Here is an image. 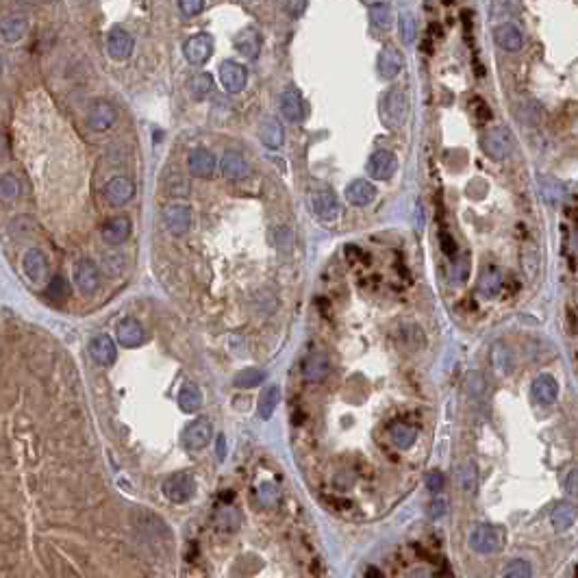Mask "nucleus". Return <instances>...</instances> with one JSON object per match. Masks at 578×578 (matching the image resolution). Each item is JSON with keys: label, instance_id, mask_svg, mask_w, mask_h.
I'll use <instances>...</instances> for the list:
<instances>
[{"label": "nucleus", "instance_id": "nucleus-1", "mask_svg": "<svg viewBox=\"0 0 578 578\" xmlns=\"http://www.w3.org/2000/svg\"><path fill=\"white\" fill-rule=\"evenodd\" d=\"M513 133L507 128V126H495L491 130H487L485 137H483V151L495 159V161H504L511 153H513Z\"/></svg>", "mask_w": 578, "mask_h": 578}, {"label": "nucleus", "instance_id": "nucleus-2", "mask_svg": "<svg viewBox=\"0 0 578 578\" xmlns=\"http://www.w3.org/2000/svg\"><path fill=\"white\" fill-rule=\"evenodd\" d=\"M407 111H409V98L402 90H391V92L385 94L381 115H383V122L387 126H391V128L402 126V122L407 118Z\"/></svg>", "mask_w": 578, "mask_h": 578}, {"label": "nucleus", "instance_id": "nucleus-3", "mask_svg": "<svg viewBox=\"0 0 578 578\" xmlns=\"http://www.w3.org/2000/svg\"><path fill=\"white\" fill-rule=\"evenodd\" d=\"M163 493H165V498H168L170 502H176V504H183L187 500L194 498V493H196V481H194V476L192 474H174L170 478H165L163 485H161Z\"/></svg>", "mask_w": 578, "mask_h": 578}, {"label": "nucleus", "instance_id": "nucleus-4", "mask_svg": "<svg viewBox=\"0 0 578 578\" xmlns=\"http://www.w3.org/2000/svg\"><path fill=\"white\" fill-rule=\"evenodd\" d=\"M309 203L311 209L316 213V218L322 222H333L339 216V203L335 194L330 189H318V192H311L309 196Z\"/></svg>", "mask_w": 578, "mask_h": 578}, {"label": "nucleus", "instance_id": "nucleus-5", "mask_svg": "<svg viewBox=\"0 0 578 578\" xmlns=\"http://www.w3.org/2000/svg\"><path fill=\"white\" fill-rule=\"evenodd\" d=\"M163 224L174 235H185L192 228V209L187 205L172 203L163 209Z\"/></svg>", "mask_w": 578, "mask_h": 578}, {"label": "nucleus", "instance_id": "nucleus-6", "mask_svg": "<svg viewBox=\"0 0 578 578\" xmlns=\"http://www.w3.org/2000/svg\"><path fill=\"white\" fill-rule=\"evenodd\" d=\"M470 548L478 554H493L500 548V537L493 526L481 524L470 533Z\"/></svg>", "mask_w": 578, "mask_h": 578}, {"label": "nucleus", "instance_id": "nucleus-7", "mask_svg": "<svg viewBox=\"0 0 578 578\" xmlns=\"http://www.w3.org/2000/svg\"><path fill=\"white\" fill-rule=\"evenodd\" d=\"M133 196H135V183L128 176H113L105 187V198L113 207H124L126 203L133 201Z\"/></svg>", "mask_w": 578, "mask_h": 578}, {"label": "nucleus", "instance_id": "nucleus-8", "mask_svg": "<svg viewBox=\"0 0 578 578\" xmlns=\"http://www.w3.org/2000/svg\"><path fill=\"white\" fill-rule=\"evenodd\" d=\"M183 53H185V59L192 63V65H203L211 53H213V40L209 33H196L194 37H189L185 44H183Z\"/></svg>", "mask_w": 578, "mask_h": 578}, {"label": "nucleus", "instance_id": "nucleus-9", "mask_svg": "<svg viewBox=\"0 0 578 578\" xmlns=\"http://www.w3.org/2000/svg\"><path fill=\"white\" fill-rule=\"evenodd\" d=\"M74 285L78 287V291L83 296H92L98 285H101V272L94 266L90 259H83L76 263L74 268Z\"/></svg>", "mask_w": 578, "mask_h": 578}, {"label": "nucleus", "instance_id": "nucleus-10", "mask_svg": "<svg viewBox=\"0 0 578 578\" xmlns=\"http://www.w3.org/2000/svg\"><path fill=\"white\" fill-rule=\"evenodd\" d=\"M398 170V159L391 151H376L368 161V172L374 180H389Z\"/></svg>", "mask_w": 578, "mask_h": 578}, {"label": "nucleus", "instance_id": "nucleus-11", "mask_svg": "<svg viewBox=\"0 0 578 578\" xmlns=\"http://www.w3.org/2000/svg\"><path fill=\"white\" fill-rule=\"evenodd\" d=\"M213 437V426L209 420L201 418V420H194L185 426L183 431V443L187 445L189 450H201L211 441Z\"/></svg>", "mask_w": 578, "mask_h": 578}, {"label": "nucleus", "instance_id": "nucleus-12", "mask_svg": "<svg viewBox=\"0 0 578 578\" xmlns=\"http://www.w3.org/2000/svg\"><path fill=\"white\" fill-rule=\"evenodd\" d=\"M248 72L237 61H224L220 65V83L228 94H239L246 87Z\"/></svg>", "mask_w": 578, "mask_h": 578}, {"label": "nucleus", "instance_id": "nucleus-13", "mask_svg": "<svg viewBox=\"0 0 578 578\" xmlns=\"http://www.w3.org/2000/svg\"><path fill=\"white\" fill-rule=\"evenodd\" d=\"M115 122H118V111H115V107L107 101H96L92 107H90V113H87V124L94 128V130H109Z\"/></svg>", "mask_w": 578, "mask_h": 578}, {"label": "nucleus", "instance_id": "nucleus-14", "mask_svg": "<svg viewBox=\"0 0 578 578\" xmlns=\"http://www.w3.org/2000/svg\"><path fill=\"white\" fill-rule=\"evenodd\" d=\"M280 113L287 122L298 124L305 118V103L303 96L296 87H287L283 94H280Z\"/></svg>", "mask_w": 578, "mask_h": 578}, {"label": "nucleus", "instance_id": "nucleus-15", "mask_svg": "<svg viewBox=\"0 0 578 578\" xmlns=\"http://www.w3.org/2000/svg\"><path fill=\"white\" fill-rule=\"evenodd\" d=\"M187 168L189 174L198 178H209L216 172V157H213L207 148H194L187 157Z\"/></svg>", "mask_w": 578, "mask_h": 578}, {"label": "nucleus", "instance_id": "nucleus-16", "mask_svg": "<svg viewBox=\"0 0 578 578\" xmlns=\"http://www.w3.org/2000/svg\"><path fill=\"white\" fill-rule=\"evenodd\" d=\"M133 37H130V33H126L124 28H113L109 33V42H107V51H109V57L115 59V61H124L130 57V53H133Z\"/></svg>", "mask_w": 578, "mask_h": 578}, {"label": "nucleus", "instance_id": "nucleus-17", "mask_svg": "<svg viewBox=\"0 0 578 578\" xmlns=\"http://www.w3.org/2000/svg\"><path fill=\"white\" fill-rule=\"evenodd\" d=\"M130 230H133V224H130V220L126 216H115L105 222L103 239L111 246H120L130 237Z\"/></svg>", "mask_w": 578, "mask_h": 578}, {"label": "nucleus", "instance_id": "nucleus-18", "mask_svg": "<svg viewBox=\"0 0 578 578\" xmlns=\"http://www.w3.org/2000/svg\"><path fill=\"white\" fill-rule=\"evenodd\" d=\"M115 337H118L120 346H124V348H137L144 341V328L137 320L124 318L115 326Z\"/></svg>", "mask_w": 578, "mask_h": 578}, {"label": "nucleus", "instance_id": "nucleus-19", "mask_svg": "<svg viewBox=\"0 0 578 578\" xmlns=\"http://www.w3.org/2000/svg\"><path fill=\"white\" fill-rule=\"evenodd\" d=\"M220 170H222V176L228 180H241L250 174V165H248V161L239 153L228 151V153H224V157L220 161Z\"/></svg>", "mask_w": 578, "mask_h": 578}, {"label": "nucleus", "instance_id": "nucleus-20", "mask_svg": "<svg viewBox=\"0 0 578 578\" xmlns=\"http://www.w3.org/2000/svg\"><path fill=\"white\" fill-rule=\"evenodd\" d=\"M533 398L543 405V407H548L556 400V396H559V383H556V378L550 376V374H539L535 381H533Z\"/></svg>", "mask_w": 578, "mask_h": 578}, {"label": "nucleus", "instance_id": "nucleus-21", "mask_svg": "<svg viewBox=\"0 0 578 578\" xmlns=\"http://www.w3.org/2000/svg\"><path fill=\"white\" fill-rule=\"evenodd\" d=\"M90 355L98 366H111L118 357V350H115V343L109 335H98L90 343Z\"/></svg>", "mask_w": 578, "mask_h": 578}, {"label": "nucleus", "instance_id": "nucleus-22", "mask_svg": "<svg viewBox=\"0 0 578 578\" xmlns=\"http://www.w3.org/2000/svg\"><path fill=\"white\" fill-rule=\"evenodd\" d=\"M328 370H330V363H328V357L324 352H311L303 363V374L311 383L324 381V378L328 376Z\"/></svg>", "mask_w": 578, "mask_h": 578}, {"label": "nucleus", "instance_id": "nucleus-23", "mask_svg": "<svg viewBox=\"0 0 578 578\" xmlns=\"http://www.w3.org/2000/svg\"><path fill=\"white\" fill-rule=\"evenodd\" d=\"M374 198H376V189L372 183H368V180L357 178L346 187V201L355 207H366V205L374 203Z\"/></svg>", "mask_w": 578, "mask_h": 578}, {"label": "nucleus", "instance_id": "nucleus-24", "mask_svg": "<svg viewBox=\"0 0 578 578\" xmlns=\"http://www.w3.org/2000/svg\"><path fill=\"white\" fill-rule=\"evenodd\" d=\"M402 70V55L393 46H385L378 55V72L383 78H396Z\"/></svg>", "mask_w": 578, "mask_h": 578}, {"label": "nucleus", "instance_id": "nucleus-25", "mask_svg": "<svg viewBox=\"0 0 578 578\" xmlns=\"http://www.w3.org/2000/svg\"><path fill=\"white\" fill-rule=\"evenodd\" d=\"M26 31H28V22L24 15H7V18L0 20V35L9 44L20 42L26 35Z\"/></svg>", "mask_w": 578, "mask_h": 578}, {"label": "nucleus", "instance_id": "nucleus-26", "mask_svg": "<svg viewBox=\"0 0 578 578\" xmlns=\"http://www.w3.org/2000/svg\"><path fill=\"white\" fill-rule=\"evenodd\" d=\"M454 478H457L459 489L472 495L478 487V470H476L474 461L472 459L461 461V464L457 466V470H454Z\"/></svg>", "mask_w": 578, "mask_h": 578}, {"label": "nucleus", "instance_id": "nucleus-27", "mask_svg": "<svg viewBox=\"0 0 578 578\" xmlns=\"http://www.w3.org/2000/svg\"><path fill=\"white\" fill-rule=\"evenodd\" d=\"M259 137H261V142H263V146H266V148H270V151H278V148L283 146V142H285L283 126H280V122L274 120V118H266V120L261 122Z\"/></svg>", "mask_w": 578, "mask_h": 578}, {"label": "nucleus", "instance_id": "nucleus-28", "mask_svg": "<svg viewBox=\"0 0 578 578\" xmlns=\"http://www.w3.org/2000/svg\"><path fill=\"white\" fill-rule=\"evenodd\" d=\"M493 37H495V42H498V46L504 48V51H509V53H516V51H520V48H522V33H520V28L513 26V24H509V22L495 26Z\"/></svg>", "mask_w": 578, "mask_h": 578}, {"label": "nucleus", "instance_id": "nucleus-29", "mask_svg": "<svg viewBox=\"0 0 578 578\" xmlns=\"http://www.w3.org/2000/svg\"><path fill=\"white\" fill-rule=\"evenodd\" d=\"M491 366L498 376H507L513 370V352L504 341H495L491 346Z\"/></svg>", "mask_w": 578, "mask_h": 578}, {"label": "nucleus", "instance_id": "nucleus-30", "mask_svg": "<svg viewBox=\"0 0 578 578\" xmlns=\"http://www.w3.org/2000/svg\"><path fill=\"white\" fill-rule=\"evenodd\" d=\"M22 268H24V274H26V278L31 280V283H42V278L46 276L48 263H46V257L40 250H28L22 259Z\"/></svg>", "mask_w": 578, "mask_h": 578}, {"label": "nucleus", "instance_id": "nucleus-31", "mask_svg": "<svg viewBox=\"0 0 578 578\" xmlns=\"http://www.w3.org/2000/svg\"><path fill=\"white\" fill-rule=\"evenodd\" d=\"M389 435H391V441L396 443V448L407 450V448H411L413 443H416V439H418V428L411 426V424H407V422H396V424H391V428H389Z\"/></svg>", "mask_w": 578, "mask_h": 578}, {"label": "nucleus", "instance_id": "nucleus-32", "mask_svg": "<svg viewBox=\"0 0 578 578\" xmlns=\"http://www.w3.org/2000/svg\"><path fill=\"white\" fill-rule=\"evenodd\" d=\"M235 48L246 59H255L259 55V48H261L259 33L255 28H244L239 35L235 37Z\"/></svg>", "mask_w": 578, "mask_h": 578}, {"label": "nucleus", "instance_id": "nucleus-33", "mask_svg": "<svg viewBox=\"0 0 578 578\" xmlns=\"http://www.w3.org/2000/svg\"><path fill=\"white\" fill-rule=\"evenodd\" d=\"M500 287H502L500 270L495 266H487L481 272V276H478V291H481L483 296H487V298H491V296H495L500 291Z\"/></svg>", "mask_w": 578, "mask_h": 578}, {"label": "nucleus", "instance_id": "nucleus-34", "mask_svg": "<svg viewBox=\"0 0 578 578\" xmlns=\"http://www.w3.org/2000/svg\"><path fill=\"white\" fill-rule=\"evenodd\" d=\"M576 516H578V511H576L574 504L561 502V504L554 507L552 516H550V522H552V526L556 528V531H568V528L576 522Z\"/></svg>", "mask_w": 578, "mask_h": 578}, {"label": "nucleus", "instance_id": "nucleus-35", "mask_svg": "<svg viewBox=\"0 0 578 578\" xmlns=\"http://www.w3.org/2000/svg\"><path fill=\"white\" fill-rule=\"evenodd\" d=\"M178 407L185 413H196L203 407V393L194 383H185L183 389L178 391Z\"/></svg>", "mask_w": 578, "mask_h": 578}, {"label": "nucleus", "instance_id": "nucleus-36", "mask_svg": "<svg viewBox=\"0 0 578 578\" xmlns=\"http://www.w3.org/2000/svg\"><path fill=\"white\" fill-rule=\"evenodd\" d=\"M278 402H280V389L276 385L268 387L266 391L261 393V398H259V418L261 420H270L274 416Z\"/></svg>", "mask_w": 578, "mask_h": 578}, {"label": "nucleus", "instance_id": "nucleus-37", "mask_svg": "<svg viewBox=\"0 0 578 578\" xmlns=\"http://www.w3.org/2000/svg\"><path fill=\"white\" fill-rule=\"evenodd\" d=\"M187 87H189V94L196 98V101H203V98H207L213 92V76L207 74V72L194 74L187 83Z\"/></svg>", "mask_w": 578, "mask_h": 578}, {"label": "nucleus", "instance_id": "nucleus-38", "mask_svg": "<svg viewBox=\"0 0 578 578\" xmlns=\"http://www.w3.org/2000/svg\"><path fill=\"white\" fill-rule=\"evenodd\" d=\"M370 22L376 26V28H389L393 24V18H391V7L387 3H374L370 7Z\"/></svg>", "mask_w": 578, "mask_h": 578}, {"label": "nucleus", "instance_id": "nucleus-39", "mask_svg": "<svg viewBox=\"0 0 578 578\" xmlns=\"http://www.w3.org/2000/svg\"><path fill=\"white\" fill-rule=\"evenodd\" d=\"M263 381H266V372H261L257 368H248V370H241L237 376H235V385L241 387V389H253L257 385H261Z\"/></svg>", "mask_w": 578, "mask_h": 578}, {"label": "nucleus", "instance_id": "nucleus-40", "mask_svg": "<svg viewBox=\"0 0 578 578\" xmlns=\"http://www.w3.org/2000/svg\"><path fill=\"white\" fill-rule=\"evenodd\" d=\"M20 196V180L13 174L0 176V201L3 203H13Z\"/></svg>", "mask_w": 578, "mask_h": 578}, {"label": "nucleus", "instance_id": "nucleus-41", "mask_svg": "<svg viewBox=\"0 0 578 578\" xmlns=\"http://www.w3.org/2000/svg\"><path fill=\"white\" fill-rule=\"evenodd\" d=\"M398 28H400V40L405 44H411L413 40H416V18H413V13L411 11H402L398 15Z\"/></svg>", "mask_w": 578, "mask_h": 578}, {"label": "nucleus", "instance_id": "nucleus-42", "mask_svg": "<svg viewBox=\"0 0 578 578\" xmlns=\"http://www.w3.org/2000/svg\"><path fill=\"white\" fill-rule=\"evenodd\" d=\"M466 389L468 393L472 396V398H483V396L487 393V381H485V376L481 372H472L468 378H466Z\"/></svg>", "mask_w": 578, "mask_h": 578}, {"label": "nucleus", "instance_id": "nucleus-43", "mask_svg": "<svg viewBox=\"0 0 578 578\" xmlns=\"http://www.w3.org/2000/svg\"><path fill=\"white\" fill-rule=\"evenodd\" d=\"M531 574H533V570H531V566H528V561H524V559L509 561V563L504 566V570H502V576H509V578H526Z\"/></svg>", "mask_w": 578, "mask_h": 578}, {"label": "nucleus", "instance_id": "nucleus-44", "mask_svg": "<svg viewBox=\"0 0 578 578\" xmlns=\"http://www.w3.org/2000/svg\"><path fill=\"white\" fill-rule=\"evenodd\" d=\"M48 296H51V300H63L65 296H68V283H65L63 276H55L51 280V287H48Z\"/></svg>", "mask_w": 578, "mask_h": 578}, {"label": "nucleus", "instance_id": "nucleus-45", "mask_svg": "<svg viewBox=\"0 0 578 578\" xmlns=\"http://www.w3.org/2000/svg\"><path fill=\"white\" fill-rule=\"evenodd\" d=\"M276 500H278V489L272 483H263L259 487V502L263 507H274Z\"/></svg>", "mask_w": 578, "mask_h": 578}, {"label": "nucleus", "instance_id": "nucleus-46", "mask_svg": "<svg viewBox=\"0 0 578 578\" xmlns=\"http://www.w3.org/2000/svg\"><path fill=\"white\" fill-rule=\"evenodd\" d=\"M178 7L183 11V15L194 18V15H198L205 9V0H178Z\"/></svg>", "mask_w": 578, "mask_h": 578}, {"label": "nucleus", "instance_id": "nucleus-47", "mask_svg": "<svg viewBox=\"0 0 578 578\" xmlns=\"http://www.w3.org/2000/svg\"><path fill=\"white\" fill-rule=\"evenodd\" d=\"M445 511H448V504H445V500L435 498L431 504H428V518H431V520H439V518L445 516Z\"/></svg>", "mask_w": 578, "mask_h": 578}, {"label": "nucleus", "instance_id": "nucleus-48", "mask_svg": "<svg viewBox=\"0 0 578 578\" xmlns=\"http://www.w3.org/2000/svg\"><path fill=\"white\" fill-rule=\"evenodd\" d=\"M307 3L309 0H285V9H287V13L291 15V18H300V15L305 13V9H307Z\"/></svg>", "mask_w": 578, "mask_h": 578}, {"label": "nucleus", "instance_id": "nucleus-49", "mask_svg": "<svg viewBox=\"0 0 578 578\" xmlns=\"http://www.w3.org/2000/svg\"><path fill=\"white\" fill-rule=\"evenodd\" d=\"M439 244H441V250H443L445 257H454L457 255V241L448 233H441L439 235Z\"/></svg>", "mask_w": 578, "mask_h": 578}, {"label": "nucleus", "instance_id": "nucleus-50", "mask_svg": "<svg viewBox=\"0 0 578 578\" xmlns=\"http://www.w3.org/2000/svg\"><path fill=\"white\" fill-rule=\"evenodd\" d=\"M426 487L437 493V491L443 487V474H441V472H437V470H433L431 474L426 476Z\"/></svg>", "mask_w": 578, "mask_h": 578}, {"label": "nucleus", "instance_id": "nucleus-51", "mask_svg": "<svg viewBox=\"0 0 578 578\" xmlns=\"http://www.w3.org/2000/svg\"><path fill=\"white\" fill-rule=\"evenodd\" d=\"M566 489H568L572 495H578V470H572V472L568 474Z\"/></svg>", "mask_w": 578, "mask_h": 578}, {"label": "nucleus", "instance_id": "nucleus-52", "mask_svg": "<svg viewBox=\"0 0 578 578\" xmlns=\"http://www.w3.org/2000/svg\"><path fill=\"white\" fill-rule=\"evenodd\" d=\"M224 454H226V439H224V435H220L218 437V457L224 459Z\"/></svg>", "mask_w": 578, "mask_h": 578}, {"label": "nucleus", "instance_id": "nucleus-53", "mask_svg": "<svg viewBox=\"0 0 578 578\" xmlns=\"http://www.w3.org/2000/svg\"><path fill=\"white\" fill-rule=\"evenodd\" d=\"M7 153V139H5V135L0 133V157H3Z\"/></svg>", "mask_w": 578, "mask_h": 578}, {"label": "nucleus", "instance_id": "nucleus-54", "mask_svg": "<svg viewBox=\"0 0 578 578\" xmlns=\"http://www.w3.org/2000/svg\"><path fill=\"white\" fill-rule=\"evenodd\" d=\"M366 576H381V572H376V570H368Z\"/></svg>", "mask_w": 578, "mask_h": 578}, {"label": "nucleus", "instance_id": "nucleus-55", "mask_svg": "<svg viewBox=\"0 0 578 578\" xmlns=\"http://www.w3.org/2000/svg\"><path fill=\"white\" fill-rule=\"evenodd\" d=\"M0 74H3V57H0Z\"/></svg>", "mask_w": 578, "mask_h": 578}, {"label": "nucleus", "instance_id": "nucleus-56", "mask_svg": "<svg viewBox=\"0 0 578 578\" xmlns=\"http://www.w3.org/2000/svg\"><path fill=\"white\" fill-rule=\"evenodd\" d=\"M443 3H445V5H450V3H452V0H443Z\"/></svg>", "mask_w": 578, "mask_h": 578}, {"label": "nucleus", "instance_id": "nucleus-57", "mask_svg": "<svg viewBox=\"0 0 578 578\" xmlns=\"http://www.w3.org/2000/svg\"><path fill=\"white\" fill-rule=\"evenodd\" d=\"M246 3H253V0H246Z\"/></svg>", "mask_w": 578, "mask_h": 578}, {"label": "nucleus", "instance_id": "nucleus-58", "mask_svg": "<svg viewBox=\"0 0 578 578\" xmlns=\"http://www.w3.org/2000/svg\"><path fill=\"white\" fill-rule=\"evenodd\" d=\"M576 576H578V568H576Z\"/></svg>", "mask_w": 578, "mask_h": 578}]
</instances>
